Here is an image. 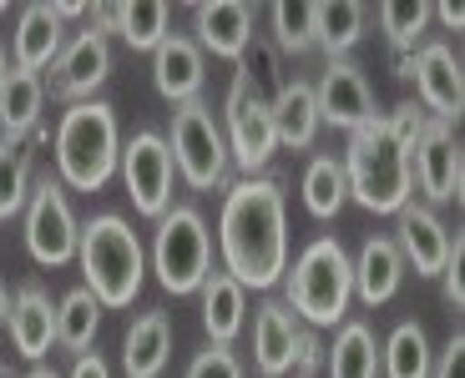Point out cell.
Instances as JSON below:
<instances>
[{
  "instance_id": "obj_1",
  "label": "cell",
  "mask_w": 465,
  "mask_h": 378,
  "mask_svg": "<svg viewBox=\"0 0 465 378\" xmlns=\"http://www.w3.org/2000/svg\"><path fill=\"white\" fill-rule=\"evenodd\" d=\"M218 252L223 273L232 283L273 293L289 273V207H283L279 177H238L223 192V218H218Z\"/></svg>"
},
{
  "instance_id": "obj_2",
  "label": "cell",
  "mask_w": 465,
  "mask_h": 378,
  "mask_svg": "<svg viewBox=\"0 0 465 378\" xmlns=\"http://www.w3.org/2000/svg\"><path fill=\"white\" fill-rule=\"evenodd\" d=\"M56 182L71 192H102L122 161V131L106 102H76L56 121Z\"/></svg>"
},
{
  "instance_id": "obj_3",
  "label": "cell",
  "mask_w": 465,
  "mask_h": 378,
  "mask_svg": "<svg viewBox=\"0 0 465 378\" xmlns=\"http://www.w3.org/2000/svg\"><path fill=\"white\" fill-rule=\"evenodd\" d=\"M76 263L86 277L82 287L102 308H132V298L142 293V273H147V247L116 212H102V218L82 222Z\"/></svg>"
},
{
  "instance_id": "obj_4",
  "label": "cell",
  "mask_w": 465,
  "mask_h": 378,
  "mask_svg": "<svg viewBox=\"0 0 465 378\" xmlns=\"http://www.w3.org/2000/svg\"><path fill=\"white\" fill-rule=\"evenodd\" d=\"M344 167V182H349V197L370 212H390L395 218L400 207L415 197V182H410V151L390 137L384 126V111L374 121L354 126L349 131V147L339 157Z\"/></svg>"
},
{
  "instance_id": "obj_5",
  "label": "cell",
  "mask_w": 465,
  "mask_h": 378,
  "mask_svg": "<svg viewBox=\"0 0 465 378\" xmlns=\"http://www.w3.org/2000/svg\"><path fill=\"white\" fill-rule=\"evenodd\" d=\"M354 298V267L339 237H314L283 273V303L309 328H339Z\"/></svg>"
},
{
  "instance_id": "obj_6",
  "label": "cell",
  "mask_w": 465,
  "mask_h": 378,
  "mask_svg": "<svg viewBox=\"0 0 465 378\" xmlns=\"http://www.w3.org/2000/svg\"><path fill=\"white\" fill-rule=\"evenodd\" d=\"M152 273L167 293H198L213 273V232L198 207L173 202L152 232Z\"/></svg>"
},
{
  "instance_id": "obj_7",
  "label": "cell",
  "mask_w": 465,
  "mask_h": 378,
  "mask_svg": "<svg viewBox=\"0 0 465 378\" xmlns=\"http://www.w3.org/2000/svg\"><path fill=\"white\" fill-rule=\"evenodd\" d=\"M167 151H173V167L193 192H218L228 187V141H223V126L213 116L208 102H187L173 106V137H167Z\"/></svg>"
},
{
  "instance_id": "obj_8",
  "label": "cell",
  "mask_w": 465,
  "mask_h": 378,
  "mask_svg": "<svg viewBox=\"0 0 465 378\" xmlns=\"http://www.w3.org/2000/svg\"><path fill=\"white\" fill-rule=\"evenodd\" d=\"M223 141H228V161L243 177H263V167L279 151V131H273V111L253 92V81L243 71H232L228 102H223Z\"/></svg>"
},
{
  "instance_id": "obj_9",
  "label": "cell",
  "mask_w": 465,
  "mask_h": 378,
  "mask_svg": "<svg viewBox=\"0 0 465 378\" xmlns=\"http://www.w3.org/2000/svg\"><path fill=\"white\" fill-rule=\"evenodd\" d=\"M76 242H82V222L71 212V197L56 177H41L25 202V247L41 267H66L76 263Z\"/></svg>"
},
{
  "instance_id": "obj_10",
  "label": "cell",
  "mask_w": 465,
  "mask_h": 378,
  "mask_svg": "<svg viewBox=\"0 0 465 378\" xmlns=\"http://www.w3.org/2000/svg\"><path fill=\"white\" fill-rule=\"evenodd\" d=\"M116 172L127 182V197L142 218H163L173 207V187H177V167H173V151H167V137L157 131H137L132 141H122V161Z\"/></svg>"
},
{
  "instance_id": "obj_11",
  "label": "cell",
  "mask_w": 465,
  "mask_h": 378,
  "mask_svg": "<svg viewBox=\"0 0 465 378\" xmlns=\"http://www.w3.org/2000/svg\"><path fill=\"white\" fill-rule=\"evenodd\" d=\"M106 76H112V41L86 25V31H76L66 46H61V56L51 61V71L41 76V86H46V96L76 106V102H96V92L106 86Z\"/></svg>"
},
{
  "instance_id": "obj_12",
  "label": "cell",
  "mask_w": 465,
  "mask_h": 378,
  "mask_svg": "<svg viewBox=\"0 0 465 378\" xmlns=\"http://www.w3.org/2000/svg\"><path fill=\"white\" fill-rule=\"evenodd\" d=\"M410 182L430 197L435 207L465 197V151H460V137H455L450 121H435V116L425 121V131L410 147Z\"/></svg>"
},
{
  "instance_id": "obj_13",
  "label": "cell",
  "mask_w": 465,
  "mask_h": 378,
  "mask_svg": "<svg viewBox=\"0 0 465 378\" xmlns=\"http://www.w3.org/2000/svg\"><path fill=\"white\" fill-rule=\"evenodd\" d=\"M400 76L415 81L420 92V111L435 116V121H460L465 111V71L445 41H425L415 56H400Z\"/></svg>"
},
{
  "instance_id": "obj_14",
  "label": "cell",
  "mask_w": 465,
  "mask_h": 378,
  "mask_svg": "<svg viewBox=\"0 0 465 378\" xmlns=\"http://www.w3.org/2000/svg\"><path fill=\"white\" fill-rule=\"evenodd\" d=\"M314 106H319V126H339V131H354V126L380 116L370 81L354 61H329L324 76L314 81Z\"/></svg>"
},
{
  "instance_id": "obj_15",
  "label": "cell",
  "mask_w": 465,
  "mask_h": 378,
  "mask_svg": "<svg viewBox=\"0 0 465 378\" xmlns=\"http://www.w3.org/2000/svg\"><path fill=\"white\" fill-rule=\"evenodd\" d=\"M253 21L258 5H248V0H203V5H193V31H198L193 41L218 61H243V51L253 46Z\"/></svg>"
},
{
  "instance_id": "obj_16",
  "label": "cell",
  "mask_w": 465,
  "mask_h": 378,
  "mask_svg": "<svg viewBox=\"0 0 465 378\" xmlns=\"http://www.w3.org/2000/svg\"><path fill=\"white\" fill-rule=\"evenodd\" d=\"M390 242H395L400 257L415 267V277H440L445 257H450V228L435 218V207L405 202L395 212V237Z\"/></svg>"
},
{
  "instance_id": "obj_17",
  "label": "cell",
  "mask_w": 465,
  "mask_h": 378,
  "mask_svg": "<svg viewBox=\"0 0 465 378\" xmlns=\"http://www.w3.org/2000/svg\"><path fill=\"white\" fill-rule=\"evenodd\" d=\"M5 333H11V348L25 358V363H41L56 344V303H51L46 287L25 283L11 298V313H5Z\"/></svg>"
},
{
  "instance_id": "obj_18",
  "label": "cell",
  "mask_w": 465,
  "mask_h": 378,
  "mask_svg": "<svg viewBox=\"0 0 465 378\" xmlns=\"http://www.w3.org/2000/svg\"><path fill=\"white\" fill-rule=\"evenodd\" d=\"M303 323L289 313L283 298H263V308L253 313V368L263 378L293 373V348H299Z\"/></svg>"
},
{
  "instance_id": "obj_19",
  "label": "cell",
  "mask_w": 465,
  "mask_h": 378,
  "mask_svg": "<svg viewBox=\"0 0 465 378\" xmlns=\"http://www.w3.org/2000/svg\"><path fill=\"white\" fill-rule=\"evenodd\" d=\"M92 15V31H116L132 51H157L167 41V25H173V11L163 0H132V5H86Z\"/></svg>"
},
{
  "instance_id": "obj_20",
  "label": "cell",
  "mask_w": 465,
  "mask_h": 378,
  "mask_svg": "<svg viewBox=\"0 0 465 378\" xmlns=\"http://www.w3.org/2000/svg\"><path fill=\"white\" fill-rule=\"evenodd\" d=\"M203 51L193 35H167L163 46L152 51V86L167 96L173 106L203 102Z\"/></svg>"
},
{
  "instance_id": "obj_21",
  "label": "cell",
  "mask_w": 465,
  "mask_h": 378,
  "mask_svg": "<svg viewBox=\"0 0 465 378\" xmlns=\"http://www.w3.org/2000/svg\"><path fill=\"white\" fill-rule=\"evenodd\" d=\"M61 46H66V31L51 15V5H25L11 31V66L31 71V76H46L51 61L61 56Z\"/></svg>"
},
{
  "instance_id": "obj_22",
  "label": "cell",
  "mask_w": 465,
  "mask_h": 378,
  "mask_svg": "<svg viewBox=\"0 0 465 378\" xmlns=\"http://www.w3.org/2000/svg\"><path fill=\"white\" fill-rule=\"evenodd\" d=\"M349 267H354V298L364 308H384L400 293V283H405V257H400V247L390 237H364L360 257Z\"/></svg>"
},
{
  "instance_id": "obj_23",
  "label": "cell",
  "mask_w": 465,
  "mask_h": 378,
  "mask_svg": "<svg viewBox=\"0 0 465 378\" xmlns=\"http://www.w3.org/2000/svg\"><path fill=\"white\" fill-rule=\"evenodd\" d=\"M167 354H173V318L163 308H147L132 318L127 338H122V373L127 378H163Z\"/></svg>"
},
{
  "instance_id": "obj_24",
  "label": "cell",
  "mask_w": 465,
  "mask_h": 378,
  "mask_svg": "<svg viewBox=\"0 0 465 378\" xmlns=\"http://www.w3.org/2000/svg\"><path fill=\"white\" fill-rule=\"evenodd\" d=\"M273 111V131H279V147L289 151H309L319 137V106H314V86L309 81H283V92L268 102Z\"/></svg>"
},
{
  "instance_id": "obj_25",
  "label": "cell",
  "mask_w": 465,
  "mask_h": 378,
  "mask_svg": "<svg viewBox=\"0 0 465 378\" xmlns=\"http://www.w3.org/2000/svg\"><path fill=\"white\" fill-rule=\"evenodd\" d=\"M198 293H203V328H208V338L223 348H232V338H238L243 323H248V293L232 283L223 267H213Z\"/></svg>"
},
{
  "instance_id": "obj_26",
  "label": "cell",
  "mask_w": 465,
  "mask_h": 378,
  "mask_svg": "<svg viewBox=\"0 0 465 378\" xmlns=\"http://www.w3.org/2000/svg\"><path fill=\"white\" fill-rule=\"evenodd\" d=\"M324 373L329 378H380V338L370 323L344 318L334 344L324 348Z\"/></svg>"
},
{
  "instance_id": "obj_27",
  "label": "cell",
  "mask_w": 465,
  "mask_h": 378,
  "mask_svg": "<svg viewBox=\"0 0 465 378\" xmlns=\"http://www.w3.org/2000/svg\"><path fill=\"white\" fill-rule=\"evenodd\" d=\"M41 111H46V86L31 71H15L0 86V137H35L41 131Z\"/></svg>"
},
{
  "instance_id": "obj_28",
  "label": "cell",
  "mask_w": 465,
  "mask_h": 378,
  "mask_svg": "<svg viewBox=\"0 0 465 378\" xmlns=\"http://www.w3.org/2000/svg\"><path fill=\"white\" fill-rule=\"evenodd\" d=\"M364 21H370V11L360 0H324L314 11V46L329 61H349V51L360 46L364 35Z\"/></svg>"
},
{
  "instance_id": "obj_29",
  "label": "cell",
  "mask_w": 465,
  "mask_h": 378,
  "mask_svg": "<svg viewBox=\"0 0 465 378\" xmlns=\"http://www.w3.org/2000/svg\"><path fill=\"white\" fill-rule=\"evenodd\" d=\"M435 348L420 323H400L380 344V378H430Z\"/></svg>"
},
{
  "instance_id": "obj_30",
  "label": "cell",
  "mask_w": 465,
  "mask_h": 378,
  "mask_svg": "<svg viewBox=\"0 0 465 378\" xmlns=\"http://www.w3.org/2000/svg\"><path fill=\"white\" fill-rule=\"evenodd\" d=\"M31 137H0V218L11 222L31 202Z\"/></svg>"
},
{
  "instance_id": "obj_31",
  "label": "cell",
  "mask_w": 465,
  "mask_h": 378,
  "mask_svg": "<svg viewBox=\"0 0 465 378\" xmlns=\"http://www.w3.org/2000/svg\"><path fill=\"white\" fill-rule=\"evenodd\" d=\"M374 15H380V31H384V41L395 46V56H415V51L425 46L430 0H384Z\"/></svg>"
},
{
  "instance_id": "obj_32",
  "label": "cell",
  "mask_w": 465,
  "mask_h": 378,
  "mask_svg": "<svg viewBox=\"0 0 465 378\" xmlns=\"http://www.w3.org/2000/svg\"><path fill=\"white\" fill-rule=\"evenodd\" d=\"M96 328H102V303L86 287H71L56 303V344L71 348V354H86L96 344Z\"/></svg>"
},
{
  "instance_id": "obj_33",
  "label": "cell",
  "mask_w": 465,
  "mask_h": 378,
  "mask_svg": "<svg viewBox=\"0 0 465 378\" xmlns=\"http://www.w3.org/2000/svg\"><path fill=\"white\" fill-rule=\"evenodd\" d=\"M344 202H349V182H344L339 157H314L303 167V207H309V218L329 222Z\"/></svg>"
},
{
  "instance_id": "obj_34",
  "label": "cell",
  "mask_w": 465,
  "mask_h": 378,
  "mask_svg": "<svg viewBox=\"0 0 465 378\" xmlns=\"http://www.w3.org/2000/svg\"><path fill=\"white\" fill-rule=\"evenodd\" d=\"M314 0H279L268 21H273V46L289 51V56H303V51H314Z\"/></svg>"
},
{
  "instance_id": "obj_35",
  "label": "cell",
  "mask_w": 465,
  "mask_h": 378,
  "mask_svg": "<svg viewBox=\"0 0 465 378\" xmlns=\"http://www.w3.org/2000/svg\"><path fill=\"white\" fill-rule=\"evenodd\" d=\"M183 378H248V368H243V358L232 354V348L208 344L198 358H193V363H187Z\"/></svg>"
},
{
  "instance_id": "obj_36",
  "label": "cell",
  "mask_w": 465,
  "mask_h": 378,
  "mask_svg": "<svg viewBox=\"0 0 465 378\" xmlns=\"http://www.w3.org/2000/svg\"><path fill=\"white\" fill-rule=\"evenodd\" d=\"M460 263H465V237L455 232V237H450V257H445V267H440V293H445V303H450V308H460V303H465Z\"/></svg>"
},
{
  "instance_id": "obj_37",
  "label": "cell",
  "mask_w": 465,
  "mask_h": 378,
  "mask_svg": "<svg viewBox=\"0 0 465 378\" xmlns=\"http://www.w3.org/2000/svg\"><path fill=\"white\" fill-rule=\"evenodd\" d=\"M425 121H430V116H425V111H420V106L415 102H405V106H395V111H390V116H384V126H390V137H395L400 141V147H415V137H420V131H425Z\"/></svg>"
},
{
  "instance_id": "obj_38",
  "label": "cell",
  "mask_w": 465,
  "mask_h": 378,
  "mask_svg": "<svg viewBox=\"0 0 465 378\" xmlns=\"http://www.w3.org/2000/svg\"><path fill=\"white\" fill-rule=\"evenodd\" d=\"M430 378H465V333H450V338H445V348L430 363Z\"/></svg>"
},
{
  "instance_id": "obj_39",
  "label": "cell",
  "mask_w": 465,
  "mask_h": 378,
  "mask_svg": "<svg viewBox=\"0 0 465 378\" xmlns=\"http://www.w3.org/2000/svg\"><path fill=\"white\" fill-rule=\"evenodd\" d=\"M319 368H324V344H319L314 328H303V333H299V348H293V373H299V378H314Z\"/></svg>"
},
{
  "instance_id": "obj_40",
  "label": "cell",
  "mask_w": 465,
  "mask_h": 378,
  "mask_svg": "<svg viewBox=\"0 0 465 378\" xmlns=\"http://www.w3.org/2000/svg\"><path fill=\"white\" fill-rule=\"evenodd\" d=\"M66 378H112V368H106V358L96 354V348H86V354H76V363H71Z\"/></svg>"
},
{
  "instance_id": "obj_41",
  "label": "cell",
  "mask_w": 465,
  "mask_h": 378,
  "mask_svg": "<svg viewBox=\"0 0 465 378\" xmlns=\"http://www.w3.org/2000/svg\"><path fill=\"white\" fill-rule=\"evenodd\" d=\"M430 15L445 25V31H460V25H465V11L455 5V0H440V5H430Z\"/></svg>"
},
{
  "instance_id": "obj_42",
  "label": "cell",
  "mask_w": 465,
  "mask_h": 378,
  "mask_svg": "<svg viewBox=\"0 0 465 378\" xmlns=\"http://www.w3.org/2000/svg\"><path fill=\"white\" fill-rule=\"evenodd\" d=\"M51 15H56V21H76V15H86V5H76V0H61V5H51Z\"/></svg>"
},
{
  "instance_id": "obj_43",
  "label": "cell",
  "mask_w": 465,
  "mask_h": 378,
  "mask_svg": "<svg viewBox=\"0 0 465 378\" xmlns=\"http://www.w3.org/2000/svg\"><path fill=\"white\" fill-rule=\"evenodd\" d=\"M5 76H11V51H5V41H0V86H5Z\"/></svg>"
},
{
  "instance_id": "obj_44",
  "label": "cell",
  "mask_w": 465,
  "mask_h": 378,
  "mask_svg": "<svg viewBox=\"0 0 465 378\" xmlns=\"http://www.w3.org/2000/svg\"><path fill=\"white\" fill-rule=\"evenodd\" d=\"M5 313H11V293H5V283H0V328H5Z\"/></svg>"
},
{
  "instance_id": "obj_45",
  "label": "cell",
  "mask_w": 465,
  "mask_h": 378,
  "mask_svg": "<svg viewBox=\"0 0 465 378\" xmlns=\"http://www.w3.org/2000/svg\"><path fill=\"white\" fill-rule=\"evenodd\" d=\"M25 378H61V373H56V368H41V363H35V368H31V373H25Z\"/></svg>"
}]
</instances>
